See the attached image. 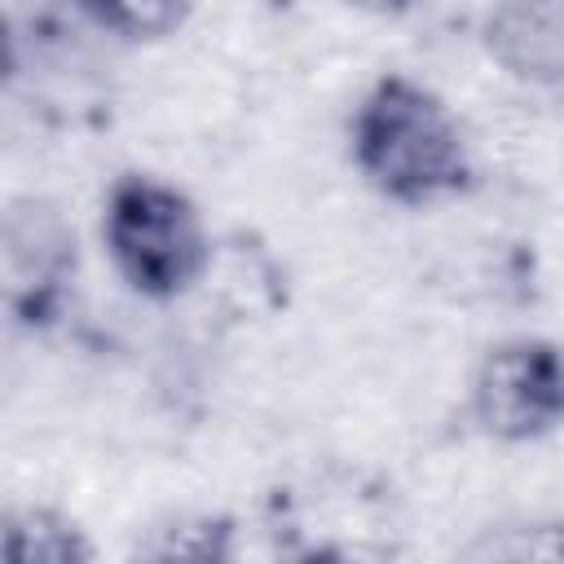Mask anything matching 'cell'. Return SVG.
Instances as JSON below:
<instances>
[{
    "label": "cell",
    "instance_id": "9",
    "mask_svg": "<svg viewBox=\"0 0 564 564\" xmlns=\"http://www.w3.org/2000/svg\"><path fill=\"white\" fill-rule=\"evenodd\" d=\"M348 9H357V13H370V18H401V13H410L419 0H344Z\"/></svg>",
    "mask_w": 564,
    "mask_h": 564
},
{
    "label": "cell",
    "instance_id": "3",
    "mask_svg": "<svg viewBox=\"0 0 564 564\" xmlns=\"http://www.w3.org/2000/svg\"><path fill=\"white\" fill-rule=\"evenodd\" d=\"M467 414L498 445H533L564 427V344L507 335L489 344L467 383Z\"/></svg>",
    "mask_w": 564,
    "mask_h": 564
},
{
    "label": "cell",
    "instance_id": "1",
    "mask_svg": "<svg viewBox=\"0 0 564 564\" xmlns=\"http://www.w3.org/2000/svg\"><path fill=\"white\" fill-rule=\"evenodd\" d=\"M348 159L366 189L405 212H432L476 185V154L454 106L405 70L379 75L348 115Z\"/></svg>",
    "mask_w": 564,
    "mask_h": 564
},
{
    "label": "cell",
    "instance_id": "6",
    "mask_svg": "<svg viewBox=\"0 0 564 564\" xmlns=\"http://www.w3.org/2000/svg\"><path fill=\"white\" fill-rule=\"evenodd\" d=\"M0 551L9 564H88L97 560L84 524L48 502H22L4 511Z\"/></svg>",
    "mask_w": 564,
    "mask_h": 564
},
{
    "label": "cell",
    "instance_id": "4",
    "mask_svg": "<svg viewBox=\"0 0 564 564\" xmlns=\"http://www.w3.org/2000/svg\"><path fill=\"white\" fill-rule=\"evenodd\" d=\"M4 273H9L13 313L31 326H44L57 313L66 282L75 278L70 225L44 203L18 207L9 216V229H4Z\"/></svg>",
    "mask_w": 564,
    "mask_h": 564
},
{
    "label": "cell",
    "instance_id": "8",
    "mask_svg": "<svg viewBox=\"0 0 564 564\" xmlns=\"http://www.w3.org/2000/svg\"><path fill=\"white\" fill-rule=\"evenodd\" d=\"M163 542L150 546V555L159 560H225L229 555V529L212 516L198 520H181L176 529H159Z\"/></svg>",
    "mask_w": 564,
    "mask_h": 564
},
{
    "label": "cell",
    "instance_id": "2",
    "mask_svg": "<svg viewBox=\"0 0 564 564\" xmlns=\"http://www.w3.org/2000/svg\"><path fill=\"white\" fill-rule=\"evenodd\" d=\"M97 234L119 282L150 304L189 295L216 264V242L198 203L154 172H123L110 181Z\"/></svg>",
    "mask_w": 564,
    "mask_h": 564
},
{
    "label": "cell",
    "instance_id": "7",
    "mask_svg": "<svg viewBox=\"0 0 564 564\" xmlns=\"http://www.w3.org/2000/svg\"><path fill=\"white\" fill-rule=\"evenodd\" d=\"M198 0H70V9L119 44H163L189 18Z\"/></svg>",
    "mask_w": 564,
    "mask_h": 564
},
{
    "label": "cell",
    "instance_id": "5",
    "mask_svg": "<svg viewBox=\"0 0 564 564\" xmlns=\"http://www.w3.org/2000/svg\"><path fill=\"white\" fill-rule=\"evenodd\" d=\"M480 44L507 79L564 88V0H494Z\"/></svg>",
    "mask_w": 564,
    "mask_h": 564
}]
</instances>
